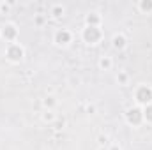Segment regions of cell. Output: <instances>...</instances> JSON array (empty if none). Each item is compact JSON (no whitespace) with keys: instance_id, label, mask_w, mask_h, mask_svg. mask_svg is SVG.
<instances>
[{"instance_id":"2","label":"cell","mask_w":152,"mask_h":150,"mask_svg":"<svg viewBox=\"0 0 152 150\" xmlns=\"http://www.w3.org/2000/svg\"><path fill=\"white\" fill-rule=\"evenodd\" d=\"M142 118H143V111H142L140 108H131V110H127V122H129V124L138 125V124L142 122Z\"/></svg>"},{"instance_id":"4","label":"cell","mask_w":152,"mask_h":150,"mask_svg":"<svg viewBox=\"0 0 152 150\" xmlns=\"http://www.w3.org/2000/svg\"><path fill=\"white\" fill-rule=\"evenodd\" d=\"M69 39H71V36H69L66 30H62V32H57V36H55V42H57V44H67Z\"/></svg>"},{"instance_id":"10","label":"cell","mask_w":152,"mask_h":150,"mask_svg":"<svg viewBox=\"0 0 152 150\" xmlns=\"http://www.w3.org/2000/svg\"><path fill=\"white\" fill-rule=\"evenodd\" d=\"M42 118H44V122H51V120H53V113H51V111H46Z\"/></svg>"},{"instance_id":"1","label":"cell","mask_w":152,"mask_h":150,"mask_svg":"<svg viewBox=\"0 0 152 150\" xmlns=\"http://www.w3.org/2000/svg\"><path fill=\"white\" fill-rule=\"evenodd\" d=\"M136 101L140 103V104H151L152 101V88H149V87H140L138 90H136Z\"/></svg>"},{"instance_id":"5","label":"cell","mask_w":152,"mask_h":150,"mask_svg":"<svg viewBox=\"0 0 152 150\" xmlns=\"http://www.w3.org/2000/svg\"><path fill=\"white\" fill-rule=\"evenodd\" d=\"M126 46V39L122 37V36H115L113 37V48L115 50H122Z\"/></svg>"},{"instance_id":"9","label":"cell","mask_w":152,"mask_h":150,"mask_svg":"<svg viewBox=\"0 0 152 150\" xmlns=\"http://www.w3.org/2000/svg\"><path fill=\"white\" fill-rule=\"evenodd\" d=\"M44 106H48V108H53V106H55V101H53V97H48V99L44 101Z\"/></svg>"},{"instance_id":"13","label":"cell","mask_w":152,"mask_h":150,"mask_svg":"<svg viewBox=\"0 0 152 150\" xmlns=\"http://www.w3.org/2000/svg\"><path fill=\"white\" fill-rule=\"evenodd\" d=\"M110 150H120V147H118V145H112V147H110Z\"/></svg>"},{"instance_id":"6","label":"cell","mask_w":152,"mask_h":150,"mask_svg":"<svg viewBox=\"0 0 152 150\" xmlns=\"http://www.w3.org/2000/svg\"><path fill=\"white\" fill-rule=\"evenodd\" d=\"M99 67L104 69V71L112 69V58H110V57H103V58L99 60Z\"/></svg>"},{"instance_id":"12","label":"cell","mask_w":152,"mask_h":150,"mask_svg":"<svg viewBox=\"0 0 152 150\" xmlns=\"http://www.w3.org/2000/svg\"><path fill=\"white\" fill-rule=\"evenodd\" d=\"M106 141H108V138H106V136H104V138H103V136L99 138V143H101V145H106Z\"/></svg>"},{"instance_id":"8","label":"cell","mask_w":152,"mask_h":150,"mask_svg":"<svg viewBox=\"0 0 152 150\" xmlns=\"http://www.w3.org/2000/svg\"><path fill=\"white\" fill-rule=\"evenodd\" d=\"M5 34H7L9 37H14V36H16L14 27H12V25H7V27H5V30H4V36H5Z\"/></svg>"},{"instance_id":"7","label":"cell","mask_w":152,"mask_h":150,"mask_svg":"<svg viewBox=\"0 0 152 150\" xmlns=\"http://www.w3.org/2000/svg\"><path fill=\"white\" fill-rule=\"evenodd\" d=\"M143 118L147 122H152V104H147L145 110H143Z\"/></svg>"},{"instance_id":"3","label":"cell","mask_w":152,"mask_h":150,"mask_svg":"<svg viewBox=\"0 0 152 150\" xmlns=\"http://www.w3.org/2000/svg\"><path fill=\"white\" fill-rule=\"evenodd\" d=\"M7 57H9V60H12V62H20V60L23 58V50H21L20 46L12 44V46L9 48V51H7Z\"/></svg>"},{"instance_id":"11","label":"cell","mask_w":152,"mask_h":150,"mask_svg":"<svg viewBox=\"0 0 152 150\" xmlns=\"http://www.w3.org/2000/svg\"><path fill=\"white\" fill-rule=\"evenodd\" d=\"M117 79H118L120 83H126V81H127V76H126V74H118V78H117Z\"/></svg>"}]
</instances>
